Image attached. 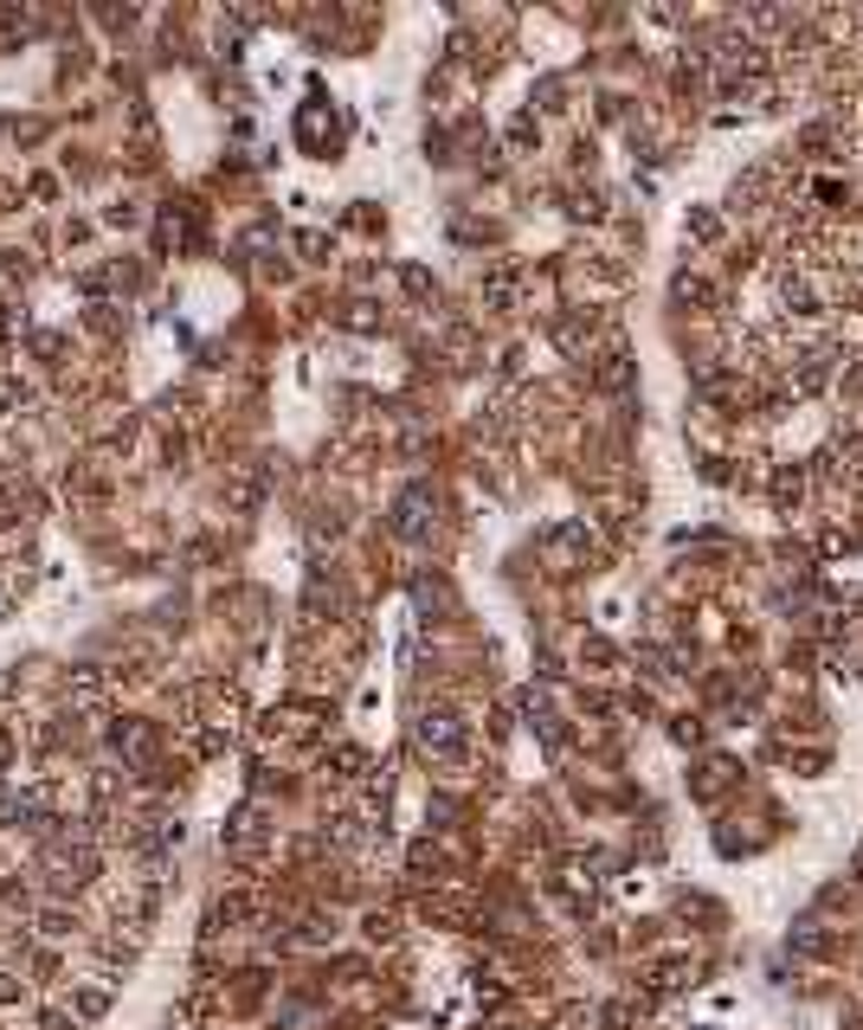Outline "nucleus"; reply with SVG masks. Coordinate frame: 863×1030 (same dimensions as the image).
<instances>
[{"mask_svg": "<svg viewBox=\"0 0 863 1030\" xmlns=\"http://www.w3.org/2000/svg\"><path fill=\"white\" fill-rule=\"evenodd\" d=\"M110 740L123 747V754H129V760H149V747H155V735L143 728V722H116V728H110Z\"/></svg>", "mask_w": 863, "mask_h": 1030, "instance_id": "4", "label": "nucleus"}, {"mask_svg": "<svg viewBox=\"0 0 863 1030\" xmlns=\"http://www.w3.org/2000/svg\"><path fill=\"white\" fill-rule=\"evenodd\" d=\"M0 818H7V824H39V818H45V799H39V792H20V799H7Z\"/></svg>", "mask_w": 863, "mask_h": 1030, "instance_id": "5", "label": "nucleus"}, {"mask_svg": "<svg viewBox=\"0 0 863 1030\" xmlns=\"http://www.w3.org/2000/svg\"><path fill=\"white\" fill-rule=\"evenodd\" d=\"M419 747H425V754H457V747H464V722H457L451 708H425V715H419Z\"/></svg>", "mask_w": 863, "mask_h": 1030, "instance_id": "1", "label": "nucleus"}, {"mask_svg": "<svg viewBox=\"0 0 863 1030\" xmlns=\"http://www.w3.org/2000/svg\"><path fill=\"white\" fill-rule=\"evenodd\" d=\"M432 490H407L400 503H393V528L407 535V542H419V535H432Z\"/></svg>", "mask_w": 863, "mask_h": 1030, "instance_id": "2", "label": "nucleus"}, {"mask_svg": "<svg viewBox=\"0 0 863 1030\" xmlns=\"http://www.w3.org/2000/svg\"><path fill=\"white\" fill-rule=\"evenodd\" d=\"M336 767H341V779H361L368 754H361V747H341V754H336Z\"/></svg>", "mask_w": 863, "mask_h": 1030, "instance_id": "9", "label": "nucleus"}, {"mask_svg": "<svg viewBox=\"0 0 863 1030\" xmlns=\"http://www.w3.org/2000/svg\"><path fill=\"white\" fill-rule=\"evenodd\" d=\"M104 1011H110L104 992H77V1005H72V1018H104Z\"/></svg>", "mask_w": 863, "mask_h": 1030, "instance_id": "8", "label": "nucleus"}, {"mask_svg": "<svg viewBox=\"0 0 863 1030\" xmlns=\"http://www.w3.org/2000/svg\"><path fill=\"white\" fill-rule=\"evenodd\" d=\"M52 883H91V870H97V856H91V844L77 838V844H52Z\"/></svg>", "mask_w": 863, "mask_h": 1030, "instance_id": "3", "label": "nucleus"}, {"mask_svg": "<svg viewBox=\"0 0 863 1030\" xmlns=\"http://www.w3.org/2000/svg\"><path fill=\"white\" fill-rule=\"evenodd\" d=\"M97 696H104V670H97V663H84V670L72 676V702H97Z\"/></svg>", "mask_w": 863, "mask_h": 1030, "instance_id": "6", "label": "nucleus"}, {"mask_svg": "<svg viewBox=\"0 0 863 1030\" xmlns=\"http://www.w3.org/2000/svg\"><path fill=\"white\" fill-rule=\"evenodd\" d=\"M509 291H516V271H490L484 277V303H496V309L509 303Z\"/></svg>", "mask_w": 863, "mask_h": 1030, "instance_id": "7", "label": "nucleus"}]
</instances>
